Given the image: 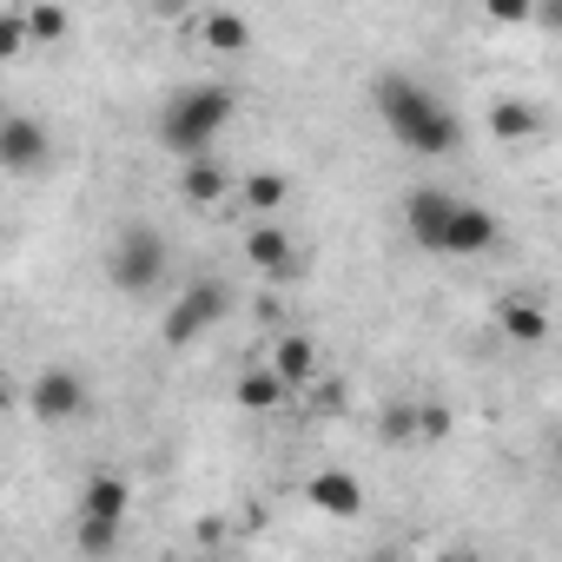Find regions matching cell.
Returning <instances> with one entry per match:
<instances>
[{
    "instance_id": "obj_1",
    "label": "cell",
    "mask_w": 562,
    "mask_h": 562,
    "mask_svg": "<svg viewBox=\"0 0 562 562\" xmlns=\"http://www.w3.org/2000/svg\"><path fill=\"white\" fill-rule=\"evenodd\" d=\"M371 106H378L384 133H391L404 153L443 159V153H457V146H463L457 113H450L424 80H411V74H378V80H371Z\"/></svg>"
},
{
    "instance_id": "obj_2",
    "label": "cell",
    "mask_w": 562,
    "mask_h": 562,
    "mask_svg": "<svg viewBox=\"0 0 562 562\" xmlns=\"http://www.w3.org/2000/svg\"><path fill=\"white\" fill-rule=\"evenodd\" d=\"M238 113V93L218 87V80H199V87H179L166 106H159V146L172 159H192V153H212V139L232 126Z\"/></svg>"
},
{
    "instance_id": "obj_3",
    "label": "cell",
    "mask_w": 562,
    "mask_h": 562,
    "mask_svg": "<svg viewBox=\"0 0 562 562\" xmlns=\"http://www.w3.org/2000/svg\"><path fill=\"white\" fill-rule=\"evenodd\" d=\"M172 271V251H166V232L159 225H120L113 245H106V278L120 299H153Z\"/></svg>"
},
{
    "instance_id": "obj_4",
    "label": "cell",
    "mask_w": 562,
    "mask_h": 562,
    "mask_svg": "<svg viewBox=\"0 0 562 562\" xmlns=\"http://www.w3.org/2000/svg\"><path fill=\"white\" fill-rule=\"evenodd\" d=\"M232 312V292H225V278H192V285L166 305V318H159V338L172 345V351H192L205 331H218V318Z\"/></svg>"
},
{
    "instance_id": "obj_5",
    "label": "cell",
    "mask_w": 562,
    "mask_h": 562,
    "mask_svg": "<svg viewBox=\"0 0 562 562\" xmlns=\"http://www.w3.org/2000/svg\"><path fill=\"white\" fill-rule=\"evenodd\" d=\"M27 404H34V417H41V424H74V417H87V411H93V384H87L80 371L54 364V371H41V378H34Z\"/></svg>"
},
{
    "instance_id": "obj_6",
    "label": "cell",
    "mask_w": 562,
    "mask_h": 562,
    "mask_svg": "<svg viewBox=\"0 0 562 562\" xmlns=\"http://www.w3.org/2000/svg\"><path fill=\"white\" fill-rule=\"evenodd\" d=\"M245 258H251L265 278H278V285L305 271V251H299V238H292L285 225H278V218H258V225L245 232Z\"/></svg>"
},
{
    "instance_id": "obj_7",
    "label": "cell",
    "mask_w": 562,
    "mask_h": 562,
    "mask_svg": "<svg viewBox=\"0 0 562 562\" xmlns=\"http://www.w3.org/2000/svg\"><path fill=\"white\" fill-rule=\"evenodd\" d=\"M496 238H503L496 212H483V205L457 199V205H450V225H443V245H437V251H450V258H483Z\"/></svg>"
},
{
    "instance_id": "obj_8",
    "label": "cell",
    "mask_w": 562,
    "mask_h": 562,
    "mask_svg": "<svg viewBox=\"0 0 562 562\" xmlns=\"http://www.w3.org/2000/svg\"><path fill=\"white\" fill-rule=\"evenodd\" d=\"M450 205H457V192H443V186H417V192L404 199V232H411L417 251H437V245H443Z\"/></svg>"
},
{
    "instance_id": "obj_9",
    "label": "cell",
    "mask_w": 562,
    "mask_h": 562,
    "mask_svg": "<svg viewBox=\"0 0 562 562\" xmlns=\"http://www.w3.org/2000/svg\"><path fill=\"white\" fill-rule=\"evenodd\" d=\"M47 166V126L27 113H0V172H34Z\"/></svg>"
},
{
    "instance_id": "obj_10",
    "label": "cell",
    "mask_w": 562,
    "mask_h": 562,
    "mask_svg": "<svg viewBox=\"0 0 562 562\" xmlns=\"http://www.w3.org/2000/svg\"><path fill=\"white\" fill-rule=\"evenodd\" d=\"M305 503H312L318 516H358V509H364V483H358L351 470H318V476L305 483Z\"/></svg>"
},
{
    "instance_id": "obj_11",
    "label": "cell",
    "mask_w": 562,
    "mask_h": 562,
    "mask_svg": "<svg viewBox=\"0 0 562 562\" xmlns=\"http://www.w3.org/2000/svg\"><path fill=\"white\" fill-rule=\"evenodd\" d=\"M126 509H133V483H126L120 470H100V476L80 483V516H93V522H126Z\"/></svg>"
},
{
    "instance_id": "obj_12",
    "label": "cell",
    "mask_w": 562,
    "mask_h": 562,
    "mask_svg": "<svg viewBox=\"0 0 562 562\" xmlns=\"http://www.w3.org/2000/svg\"><path fill=\"white\" fill-rule=\"evenodd\" d=\"M232 397L245 404V411H258V417H271V411H285L299 391L285 384V378H278L271 364H251V371H238V384H232Z\"/></svg>"
},
{
    "instance_id": "obj_13",
    "label": "cell",
    "mask_w": 562,
    "mask_h": 562,
    "mask_svg": "<svg viewBox=\"0 0 562 562\" xmlns=\"http://www.w3.org/2000/svg\"><path fill=\"white\" fill-rule=\"evenodd\" d=\"M265 364L285 378L292 391H312V378H318V345H312L305 331H285V338L271 345V358H265Z\"/></svg>"
},
{
    "instance_id": "obj_14",
    "label": "cell",
    "mask_w": 562,
    "mask_h": 562,
    "mask_svg": "<svg viewBox=\"0 0 562 562\" xmlns=\"http://www.w3.org/2000/svg\"><path fill=\"white\" fill-rule=\"evenodd\" d=\"M192 34H199L212 54H245V47H251V21H245V14H232V8L199 14V21H192Z\"/></svg>"
},
{
    "instance_id": "obj_15",
    "label": "cell",
    "mask_w": 562,
    "mask_h": 562,
    "mask_svg": "<svg viewBox=\"0 0 562 562\" xmlns=\"http://www.w3.org/2000/svg\"><path fill=\"white\" fill-rule=\"evenodd\" d=\"M225 192H232V179H225V172H218L205 153L179 159V199H186V205H218Z\"/></svg>"
},
{
    "instance_id": "obj_16",
    "label": "cell",
    "mask_w": 562,
    "mask_h": 562,
    "mask_svg": "<svg viewBox=\"0 0 562 562\" xmlns=\"http://www.w3.org/2000/svg\"><path fill=\"white\" fill-rule=\"evenodd\" d=\"M496 325L509 331V345H542V338H549L542 299H503V305H496Z\"/></svg>"
},
{
    "instance_id": "obj_17",
    "label": "cell",
    "mask_w": 562,
    "mask_h": 562,
    "mask_svg": "<svg viewBox=\"0 0 562 562\" xmlns=\"http://www.w3.org/2000/svg\"><path fill=\"white\" fill-rule=\"evenodd\" d=\"M21 21H27V47H60L74 34V21H67L60 0H34V8H21Z\"/></svg>"
},
{
    "instance_id": "obj_18",
    "label": "cell",
    "mask_w": 562,
    "mask_h": 562,
    "mask_svg": "<svg viewBox=\"0 0 562 562\" xmlns=\"http://www.w3.org/2000/svg\"><path fill=\"white\" fill-rule=\"evenodd\" d=\"M536 126H542V113L529 106V100H496L490 106V139H536Z\"/></svg>"
},
{
    "instance_id": "obj_19",
    "label": "cell",
    "mask_w": 562,
    "mask_h": 562,
    "mask_svg": "<svg viewBox=\"0 0 562 562\" xmlns=\"http://www.w3.org/2000/svg\"><path fill=\"white\" fill-rule=\"evenodd\" d=\"M238 199L258 212V218H271L278 205L292 199V186H285V172H245V186H238Z\"/></svg>"
},
{
    "instance_id": "obj_20",
    "label": "cell",
    "mask_w": 562,
    "mask_h": 562,
    "mask_svg": "<svg viewBox=\"0 0 562 562\" xmlns=\"http://www.w3.org/2000/svg\"><path fill=\"white\" fill-rule=\"evenodd\" d=\"M378 437H384V443H417V404H384Z\"/></svg>"
},
{
    "instance_id": "obj_21",
    "label": "cell",
    "mask_w": 562,
    "mask_h": 562,
    "mask_svg": "<svg viewBox=\"0 0 562 562\" xmlns=\"http://www.w3.org/2000/svg\"><path fill=\"white\" fill-rule=\"evenodd\" d=\"M27 54V21L21 14H0V67Z\"/></svg>"
},
{
    "instance_id": "obj_22",
    "label": "cell",
    "mask_w": 562,
    "mask_h": 562,
    "mask_svg": "<svg viewBox=\"0 0 562 562\" xmlns=\"http://www.w3.org/2000/svg\"><path fill=\"white\" fill-rule=\"evenodd\" d=\"M483 14H490L496 27H529V14H536V0H483Z\"/></svg>"
},
{
    "instance_id": "obj_23",
    "label": "cell",
    "mask_w": 562,
    "mask_h": 562,
    "mask_svg": "<svg viewBox=\"0 0 562 562\" xmlns=\"http://www.w3.org/2000/svg\"><path fill=\"white\" fill-rule=\"evenodd\" d=\"M417 437L424 443H443L450 437V411L443 404H417Z\"/></svg>"
},
{
    "instance_id": "obj_24",
    "label": "cell",
    "mask_w": 562,
    "mask_h": 562,
    "mask_svg": "<svg viewBox=\"0 0 562 562\" xmlns=\"http://www.w3.org/2000/svg\"><path fill=\"white\" fill-rule=\"evenodd\" d=\"M120 542V522H93V516H80V549H93V555H106Z\"/></svg>"
},
{
    "instance_id": "obj_25",
    "label": "cell",
    "mask_w": 562,
    "mask_h": 562,
    "mask_svg": "<svg viewBox=\"0 0 562 562\" xmlns=\"http://www.w3.org/2000/svg\"><path fill=\"white\" fill-rule=\"evenodd\" d=\"M8 411H14V384H8V378H0V417H8Z\"/></svg>"
},
{
    "instance_id": "obj_26",
    "label": "cell",
    "mask_w": 562,
    "mask_h": 562,
    "mask_svg": "<svg viewBox=\"0 0 562 562\" xmlns=\"http://www.w3.org/2000/svg\"><path fill=\"white\" fill-rule=\"evenodd\" d=\"M0 113H8V100H0Z\"/></svg>"
}]
</instances>
